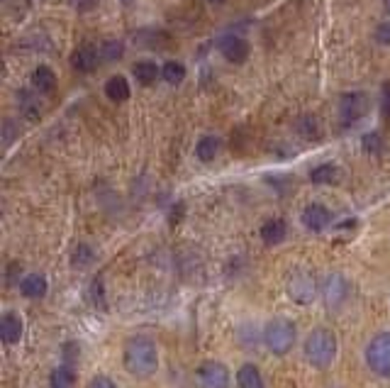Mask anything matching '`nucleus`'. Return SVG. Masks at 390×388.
<instances>
[{
  "instance_id": "1",
  "label": "nucleus",
  "mask_w": 390,
  "mask_h": 388,
  "mask_svg": "<svg viewBox=\"0 0 390 388\" xmlns=\"http://www.w3.org/2000/svg\"><path fill=\"white\" fill-rule=\"evenodd\" d=\"M122 366L132 378H151L159 372V347L149 335H132L125 339Z\"/></svg>"
},
{
  "instance_id": "2",
  "label": "nucleus",
  "mask_w": 390,
  "mask_h": 388,
  "mask_svg": "<svg viewBox=\"0 0 390 388\" xmlns=\"http://www.w3.org/2000/svg\"><path fill=\"white\" fill-rule=\"evenodd\" d=\"M337 354H339V337H337L335 330L315 328L302 339V356L317 372H324V369L335 364Z\"/></svg>"
},
{
  "instance_id": "3",
  "label": "nucleus",
  "mask_w": 390,
  "mask_h": 388,
  "mask_svg": "<svg viewBox=\"0 0 390 388\" xmlns=\"http://www.w3.org/2000/svg\"><path fill=\"white\" fill-rule=\"evenodd\" d=\"M261 342L273 356H285L298 344V325L290 317H271L261 328Z\"/></svg>"
},
{
  "instance_id": "4",
  "label": "nucleus",
  "mask_w": 390,
  "mask_h": 388,
  "mask_svg": "<svg viewBox=\"0 0 390 388\" xmlns=\"http://www.w3.org/2000/svg\"><path fill=\"white\" fill-rule=\"evenodd\" d=\"M363 361L378 378H390V330H380L368 339Z\"/></svg>"
},
{
  "instance_id": "5",
  "label": "nucleus",
  "mask_w": 390,
  "mask_h": 388,
  "mask_svg": "<svg viewBox=\"0 0 390 388\" xmlns=\"http://www.w3.org/2000/svg\"><path fill=\"white\" fill-rule=\"evenodd\" d=\"M320 289H322V281H320L310 269H296V271L288 276V283H285V291H288V298L298 305H312L315 298L320 295Z\"/></svg>"
},
{
  "instance_id": "6",
  "label": "nucleus",
  "mask_w": 390,
  "mask_h": 388,
  "mask_svg": "<svg viewBox=\"0 0 390 388\" xmlns=\"http://www.w3.org/2000/svg\"><path fill=\"white\" fill-rule=\"evenodd\" d=\"M351 281L344 276V274L335 271V274H327L322 278V289H320V298H322L324 308L329 313H339L351 298Z\"/></svg>"
},
{
  "instance_id": "7",
  "label": "nucleus",
  "mask_w": 390,
  "mask_h": 388,
  "mask_svg": "<svg viewBox=\"0 0 390 388\" xmlns=\"http://www.w3.org/2000/svg\"><path fill=\"white\" fill-rule=\"evenodd\" d=\"M198 388H232V372L220 359H207L195 372Z\"/></svg>"
},
{
  "instance_id": "8",
  "label": "nucleus",
  "mask_w": 390,
  "mask_h": 388,
  "mask_svg": "<svg viewBox=\"0 0 390 388\" xmlns=\"http://www.w3.org/2000/svg\"><path fill=\"white\" fill-rule=\"evenodd\" d=\"M368 110V98L363 93H346L339 103V120L341 125H354L359 122Z\"/></svg>"
},
{
  "instance_id": "9",
  "label": "nucleus",
  "mask_w": 390,
  "mask_h": 388,
  "mask_svg": "<svg viewBox=\"0 0 390 388\" xmlns=\"http://www.w3.org/2000/svg\"><path fill=\"white\" fill-rule=\"evenodd\" d=\"M300 222L302 228L310 230V232H322V230H327L332 225V213L322 203H310V206L302 208Z\"/></svg>"
},
{
  "instance_id": "10",
  "label": "nucleus",
  "mask_w": 390,
  "mask_h": 388,
  "mask_svg": "<svg viewBox=\"0 0 390 388\" xmlns=\"http://www.w3.org/2000/svg\"><path fill=\"white\" fill-rule=\"evenodd\" d=\"M23 335H25V320L20 313L8 311L0 315V342L12 347V344H17L23 339Z\"/></svg>"
},
{
  "instance_id": "11",
  "label": "nucleus",
  "mask_w": 390,
  "mask_h": 388,
  "mask_svg": "<svg viewBox=\"0 0 390 388\" xmlns=\"http://www.w3.org/2000/svg\"><path fill=\"white\" fill-rule=\"evenodd\" d=\"M220 51L229 64H244L246 56H249V42L237 34H227V37L220 39Z\"/></svg>"
},
{
  "instance_id": "12",
  "label": "nucleus",
  "mask_w": 390,
  "mask_h": 388,
  "mask_svg": "<svg viewBox=\"0 0 390 388\" xmlns=\"http://www.w3.org/2000/svg\"><path fill=\"white\" fill-rule=\"evenodd\" d=\"M17 286H20V293L29 300L44 298L47 291H49V281H47L44 274H27V276H23L17 281Z\"/></svg>"
},
{
  "instance_id": "13",
  "label": "nucleus",
  "mask_w": 390,
  "mask_h": 388,
  "mask_svg": "<svg viewBox=\"0 0 390 388\" xmlns=\"http://www.w3.org/2000/svg\"><path fill=\"white\" fill-rule=\"evenodd\" d=\"M98 59H101V51H95L93 47L83 45V47H78V49H73L71 54V69L78 73H90L95 66H98Z\"/></svg>"
},
{
  "instance_id": "14",
  "label": "nucleus",
  "mask_w": 390,
  "mask_h": 388,
  "mask_svg": "<svg viewBox=\"0 0 390 388\" xmlns=\"http://www.w3.org/2000/svg\"><path fill=\"white\" fill-rule=\"evenodd\" d=\"M234 381H237V388H266L261 369L257 364H251V361H246V364H242L237 369Z\"/></svg>"
},
{
  "instance_id": "15",
  "label": "nucleus",
  "mask_w": 390,
  "mask_h": 388,
  "mask_svg": "<svg viewBox=\"0 0 390 388\" xmlns=\"http://www.w3.org/2000/svg\"><path fill=\"white\" fill-rule=\"evenodd\" d=\"M285 237H288V225L281 217H271L261 225V239L266 247H278Z\"/></svg>"
},
{
  "instance_id": "16",
  "label": "nucleus",
  "mask_w": 390,
  "mask_h": 388,
  "mask_svg": "<svg viewBox=\"0 0 390 388\" xmlns=\"http://www.w3.org/2000/svg\"><path fill=\"white\" fill-rule=\"evenodd\" d=\"M220 149H222L220 137H215V134H203V137L198 139V145H195V156H198L203 164H210V161H215V156L220 154Z\"/></svg>"
},
{
  "instance_id": "17",
  "label": "nucleus",
  "mask_w": 390,
  "mask_h": 388,
  "mask_svg": "<svg viewBox=\"0 0 390 388\" xmlns=\"http://www.w3.org/2000/svg\"><path fill=\"white\" fill-rule=\"evenodd\" d=\"M49 388H76V369L71 364H59L51 369Z\"/></svg>"
},
{
  "instance_id": "18",
  "label": "nucleus",
  "mask_w": 390,
  "mask_h": 388,
  "mask_svg": "<svg viewBox=\"0 0 390 388\" xmlns=\"http://www.w3.org/2000/svg\"><path fill=\"white\" fill-rule=\"evenodd\" d=\"M159 66H156V61H151V59H142V61H137L132 66V76L137 78V84H142V86H151L159 78Z\"/></svg>"
},
{
  "instance_id": "19",
  "label": "nucleus",
  "mask_w": 390,
  "mask_h": 388,
  "mask_svg": "<svg viewBox=\"0 0 390 388\" xmlns=\"http://www.w3.org/2000/svg\"><path fill=\"white\" fill-rule=\"evenodd\" d=\"M105 95L112 103H125L129 98V84L125 76H110L105 81Z\"/></svg>"
},
{
  "instance_id": "20",
  "label": "nucleus",
  "mask_w": 390,
  "mask_h": 388,
  "mask_svg": "<svg viewBox=\"0 0 390 388\" xmlns=\"http://www.w3.org/2000/svg\"><path fill=\"white\" fill-rule=\"evenodd\" d=\"M341 176L339 167L337 164H320V167H315L310 171V181L312 183H317V186H327V183H337Z\"/></svg>"
},
{
  "instance_id": "21",
  "label": "nucleus",
  "mask_w": 390,
  "mask_h": 388,
  "mask_svg": "<svg viewBox=\"0 0 390 388\" xmlns=\"http://www.w3.org/2000/svg\"><path fill=\"white\" fill-rule=\"evenodd\" d=\"M296 132L300 134L302 139H320L322 137V125H320V120L315 115H302L298 117L296 122Z\"/></svg>"
},
{
  "instance_id": "22",
  "label": "nucleus",
  "mask_w": 390,
  "mask_h": 388,
  "mask_svg": "<svg viewBox=\"0 0 390 388\" xmlns=\"http://www.w3.org/2000/svg\"><path fill=\"white\" fill-rule=\"evenodd\" d=\"M32 86L39 93H51L56 86V73L49 66H37L32 71Z\"/></svg>"
},
{
  "instance_id": "23",
  "label": "nucleus",
  "mask_w": 390,
  "mask_h": 388,
  "mask_svg": "<svg viewBox=\"0 0 390 388\" xmlns=\"http://www.w3.org/2000/svg\"><path fill=\"white\" fill-rule=\"evenodd\" d=\"M17 110H20V115L27 122H37L39 117H42V106H39L29 93H25V90L20 93V98H17Z\"/></svg>"
},
{
  "instance_id": "24",
  "label": "nucleus",
  "mask_w": 390,
  "mask_h": 388,
  "mask_svg": "<svg viewBox=\"0 0 390 388\" xmlns=\"http://www.w3.org/2000/svg\"><path fill=\"white\" fill-rule=\"evenodd\" d=\"M161 76L164 81H166L168 86H179L183 84V78H185V66L181 64V61H166L161 69Z\"/></svg>"
},
{
  "instance_id": "25",
  "label": "nucleus",
  "mask_w": 390,
  "mask_h": 388,
  "mask_svg": "<svg viewBox=\"0 0 390 388\" xmlns=\"http://www.w3.org/2000/svg\"><path fill=\"white\" fill-rule=\"evenodd\" d=\"M95 261V252H93V247H88V244H76V250H73V254H71V264L76 269H86V267H90Z\"/></svg>"
},
{
  "instance_id": "26",
  "label": "nucleus",
  "mask_w": 390,
  "mask_h": 388,
  "mask_svg": "<svg viewBox=\"0 0 390 388\" xmlns=\"http://www.w3.org/2000/svg\"><path fill=\"white\" fill-rule=\"evenodd\" d=\"M125 56V45L120 39H107L101 45V59L103 61H117Z\"/></svg>"
},
{
  "instance_id": "27",
  "label": "nucleus",
  "mask_w": 390,
  "mask_h": 388,
  "mask_svg": "<svg viewBox=\"0 0 390 388\" xmlns=\"http://www.w3.org/2000/svg\"><path fill=\"white\" fill-rule=\"evenodd\" d=\"M86 388H117V383L112 381L110 376H105V374H95V376L86 383Z\"/></svg>"
},
{
  "instance_id": "28",
  "label": "nucleus",
  "mask_w": 390,
  "mask_h": 388,
  "mask_svg": "<svg viewBox=\"0 0 390 388\" xmlns=\"http://www.w3.org/2000/svg\"><path fill=\"white\" fill-rule=\"evenodd\" d=\"M380 134L378 132H368V134H363V149L366 151H378L380 149Z\"/></svg>"
},
{
  "instance_id": "29",
  "label": "nucleus",
  "mask_w": 390,
  "mask_h": 388,
  "mask_svg": "<svg viewBox=\"0 0 390 388\" xmlns=\"http://www.w3.org/2000/svg\"><path fill=\"white\" fill-rule=\"evenodd\" d=\"M17 134H20V130L15 128V122L12 120L3 122V142H5V145H12V139H15Z\"/></svg>"
},
{
  "instance_id": "30",
  "label": "nucleus",
  "mask_w": 390,
  "mask_h": 388,
  "mask_svg": "<svg viewBox=\"0 0 390 388\" xmlns=\"http://www.w3.org/2000/svg\"><path fill=\"white\" fill-rule=\"evenodd\" d=\"M376 42L383 47L390 45V23H383L378 25V29H376Z\"/></svg>"
},
{
  "instance_id": "31",
  "label": "nucleus",
  "mask_w": 390,
  "mask_h": 388,
  "mask_svg": "<svg viewBox=\"0 0 390 388\" xmlns=\"http://www.w3.org/2000/svg\"><path fill=\"white\" fill-rule=\"evenodd\" d=\"M383 112L385 115H390V84L383 88Z\"/></svg>"
},
{
  "instance_id": "32",
  "label": "nucleus",
  "mask_w": 390,
  "mask_h": 388,
  "mask_svg": "<svg viewBox=\"0 0 390 388\" xmlns=\"http://www.w3.org/2000/svg\"><path fill=\"white\" fill-rule=\"evenodd\" d=\"M207 3H212V5H220V3H224V0H207Z\"/></svg>"
},
{
  "instance_id": "33",
  "label": "nucleus",
  "mask_w": 390,
  "mask_h": 388,
  "mask_svg": "<svg viewBox=\"0 0 390 388\" xmlns=\"http://www.w3.org/2000/svg\"><path fill=\"white\" fill-rule=\"evenodd\" d=\"M385 10H388V12H390V0H385Z\"/></svg>"
}]
</instances>
